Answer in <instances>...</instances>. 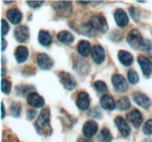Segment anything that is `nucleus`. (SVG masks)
Returning <instances> with one entry per match:
<instances>
[{
  "label": "nucleus",
  "mask_w": 152,
  "mask_h": 142,
  "mask_svg": "<svg viewBox=\"0 0 152 142\" xmlns=\"http://www.w3.org/2000/svg\"><path fill=\"white\" fill-rule=\"evenodd\" d=\"M90 25L94 29L99 32H105L108 30V23L105 17L101 15H94L90 21Z\"/></svg>",
  "instance_id": "f257e3e1"
},
{
  "label": "nucleus",
  "mask_w": 152,
  "mask_h": 142,
  "mask_svg": "<svg viewBox=\"0 0 152 142\" xmlns=\"http://www.w3.org/2000/svg\"><path fill=\"white\" fill-rule=\"evenodd\" d=\"M36 126L39 130L44 131H46L50 127V112L48 109H45L42 111L36 122Z\"/></svg>",
  "instance_id": "f03ea898"
},
{
  "label": "nucleus",
  "mask_w": 152,
  "mask_h": 142,
  "mask_svg": "<svg viewBox=\"0 0 152 142\" xmlns=\"http://www.w3.org/2000/svg\"><path fill=\"white\" fill-rule=\"evenodd\" d=\"M59 78L60 82L66 90H72L76 87V81L74 77L66 72H61L59 73Z\"/></svg>",
  "instance_id": "7ed1b4c3"
},
{
  "label": "nucleus",
  "mask_w": 152,
  "mask_h": 142,
  "mask_svg": "<svg viewBox=\"0 0 152 142\" xmlns=\"http://www.w3.org/2000/svg\"><path fill=\"white\" fill-rule=\"evenodd\" d=\"M128 42L133 48L137 49L142 44L143 39L140 33L137 29H134L128 35Z\"/></svg>",
  "instance_id": "20e7f679"
},
{
  "label": "nucleus",
  "mask_w": 152,
  "mask_h": 142,
  "mask_svg": "<svg viewBox=\"0 0 152 142\" xmlns=\"http://www.w3.org/2000/svg\"><path fill=\"white\" fill-rule=\"evenodd\" d=\"M112 84L116 90L120 93L126 92L128 89V84L124 77L120 74H114L111 78Z\"/></svg>",
  "instance_id": "39448f33"
},
{
  "label": "nucleus",
  "mask_w": 152,
  "mask_h": 142,
  "mask_svg": "<svg viewBox=\"0 0 152 142\" xmlns=\"http://www.w3.org/2000/svg\"><path fill=\"white\" fill-rule=\"evenodd\" d=\"M14 36L16 39L19 42H27L29 39L30 36L29 30H28V27L21 25V26L16 28L15 30Z\"/></svg>",
  "instance_id": "423d86ee"
},
{
  "label": "nucleus",
  "mask_w": 152,
  "mask_h": 142,
  "mask_svg": "<svg viewBox=\"0 0 152 142\" xmlns=\"http://www.w3.org/2000/svg\"><path fill=\"white\" fill-rule=\"evenodd\" d=\"M37 62L39 66L42 70H50L53 66L52 59L45 53H39L37 56Z\"/></svg>",
  "instance_id": "0eeeda50"
},
{
  "label": "nucleus",
  "mask_w": 152,
  "mask_h": 142,
  "mask_svg": "<svg viewBox=\"0 0 152 142\" xmlns=\"http://www.w3.org/2000/svg\"><path fill=\"white\" fill-rule=\"evenodd\" d=\"M127 119L129 122L133 124L134 127H137V128L140 127L142 121H143L142 115H141L140 112L137 109H134V110L129 112L127 115Z\"/></svg>",
  "instance_id": "6e6552de"
},
{
  "label": "nucleus",
  "mask_w": 152,
  "mask_h": 142,
  "mask_svg": "<svg viewBox=\"0 0 152 142\" xmlns=\"http://www.w3.org/2000/svg\"><path fill=\"white\" fill-rule=\"evenodd\" d=\"M91 56L94 62L101 64L105 59V50L100 45H95L92 47Z\"/></svg>",
  "instance_id": "1a4fd4ad"
},
{
  "label": "nucleus",
  "mask_w": 152,
  "mask_h": 142,
  "mask_svg": "<svg viewBox=\"0 0 152 142\" xmlns=\"http://www.w3.org/2000/svg\"><path fill=\"white\" fill-rule=\"evenodd\" d=\"M28 103L30 106L35 108H40L44 105L45 101L42 96L36 93H30L28 96Z\"/></svg>",
  "instance_id": "9d476101"
},
{
  "label": "nucleus",
  "mask_w": 152,
  "mask_h": 142,
  "mask_svg": "<svg viewBox=\"0 0 152 142\" xmlns=\"http://www.w3.org/2000/svg\"><path fill=\"white\" fill-rule=\"evenodd\" d=\"M98 130V124L94 121H88L85 123L83 128V134L88 138L94 135Z\"/></svg>",
  "instance_id": "9b49d317"
},
{
  "label": "nucleus",
  "mask_w": 152,
  "mask_h": 142,
  "mask_svg": "<svg viewBox=\"0 0 152 142\" xmlns=\"http://www.w3.org/2000/svg\"><path fill=\"white\" fill-rule=\"evenodd\" d=\"M133 99L139 106H142V107L148 108L151 105V101L150 99L146 96V95L143 94L141 93H136L134 94Z\"/></svg>",
  "instance_id": "f8f14e48"
},
{
  "label": "nucleus",
  "mask_w": 152,
  "mask_h": 142,
  "mask_svg": "<svg viewBox=\"0 0 152 142\" xmlns=\"http://www.w3.org/2000/svg\"><path fill=\"white\" fill-rule=\"evenodd\" d=\"M77 106L82 110L87 109L90 105V99L88 94L86 92H81L77 97Z\"/></svg>",
  "instance_id": "ddd939ff"
},
{
  "label": "nucleus",
  "mask_w": 152,
  "mask_h": 142,
  "mask_svg": "<svg viewBox=\"0 0 152 142\" xmlns=\"http://www.w3.org/2000/svg\"><path fill=\"white\" fill-rule=\"evenodd\" d=\"M115 123L116 124H117V127H118L119 130H120V132L122 133V135H123V136L127 137V136H129V135H130V127H129V126L128 125L126 121H125V119L123 117H117L115 119Z\"/></svg>",
  "instance_id": "4468645a"
},
{
  "label": "nucleus",
  "mask_w": 152,
  "mask_h": 142,
  "mask_svg": "<svg viewBox=\"0 0 152 142\" xmlns=\"http://www.w3.org/2000/svg\"><path fill=\"white\" fill-rule=\"evenodd\" d=\"M114 19H115L117 25L122 27V28L126 26L129 23V17L124 12V10L122 9H117L116 10L115 13H114Z\"/></svg>",
  "instance_id": "2eb2a0df"
},
{
  "label": "nucleus",
  "mask_w": 152,
  "mask_h": 142,
  "mask_svg": "<svg viewBox=\"0 0 152 142\" xmlns=\"http://www.w3.org/2000/svg\"><path fill=\"white\" fill-rule=\"evenodd\" d=\"M138 62L141 67L142 72L145 75H149L152 72V63L148 58L145 56H139Z\"/></svg>",
  "instance_id": "dca6fc26"
},
{
  "label": "nucleus",
  "mask_w": 152,
  "mask_h": 142,
  "mask_svg": "<svg viewBox=\"0 0 152 142\" xmlns=\"http://www.w3.org/2000/svg\"><path fill=\"white\" fill-rule=\"evenodd\" d=\"M7 17L10 22L13 25H17L22 21V14L17 9H10L7 11Z\"/></svg>",
  "instance_id": "f3484780"
},
{
  "label": "nucleus",
  "mask_w": 152,
  "mask_h": 142,
  "mask_svg": "<svg viewBox=\"0 0 152 142\" xmlns=\"http://www.w3.org/2000/svg\"><path fill=\"white\" fill-rule=\"evenodd\" d=\"M118 59L120 62L125 66H130L134 61V58L130 53L126 50H120L118 53Z\"/></svg>",
  "instance_id": "a211bd4d"
},
{
  "label": "nucleus",
  "mask_w": 152,
  "mask_h": 142,
  "mask_svg": "<svg viewBox=\"0 0 152 142\" xmlns=\"http://www.w3.org/2000/svg\"><path fill=\"white\" fill-rule=\"evenodd\" d=\"M15 57L19 63H22L28 57V50L24 46H19L15 51Z\"/></svg>",
  "instance_id": "6ab92c4d"
},
{
  "label": "nucleus",
  "mask_w": 152,
  "mask_h": 142,
  "mask_svg": "<svg viewBox=\"0 0 152 142\" xmlns=\"http://www.w3.org/2000/svg\"><path fill=\"white\" fill-rule=\"evenodd\" d=\"M100 104L102 108H104L105 109H108V110L114 109L115 108L116 105L114 99L112 97H111V96H107V95L102 96L100 100Z\"/></svg>",
  "instance_id": "aec40b11"
},
{
  "label": "nucleus",
  "mask_w": 152,
  "mask_h": 142,
  "mask_svg": "<svg viewBox=\"0 0 152 142\" xmlns=\"http://www.w3.org/2000/svg\"><path fill=\"white\" fill-rule=\"evenodd\" d=\"M77 49H78L79 53L83 56H88L92 50L90 43L87 41H85V40H83L79 43Z\"/></svg>",
  "instance_id": "412c9836"
},
{
  "label": "nucleus",
  "mask_w": 152,
  "mask_h": 142,
  "mask_svg": "<svg viewBox=\"0 0 152 142\" xmlns=\"http://www.w3.org/2000/svg\"><path fill=\"white\" fill-rule=\"evenodd\" d=\"M58 40L59 41L64 43V44H71L74 42V36L72 33L68 31H61L58 33L57 36Z\"/></svg>",
  "instance_id": "4be33fe9"
},
{
  "label": "nucleus",
  "mask_w": 152,
  "mask_h": 142,
  "mask_svg": "<svg viewBox=\"0 0 152 142\" xmlns=\"http://www.w3.org/2000/svg\"><path fill=\"white\" fill-rule=\"evenodd\" d=\"M39 41L43 46H49L52 42V38L48 31L41 30L39 33Z\"/></svg>",
  "instance_id": "5701e85b"
},
{
  "label": "nucleus",
  "mask_w": 152,
  "mask_h": 142,
  "mask_svg": "<svg viewBox=\"0 0 152 142\" xmlns=\"http://www.w3.org/2000/svg\"><path fill=\"white\" fill-rule=\"evenodd\" d=\"M117 106L120 110H126L131 106V102L127 97H123L118 100L117 103Z\"/></svg>",
  "instance_id": "b1692460"
},
{
  "label": "nucleus",
  "mask_w": 152,
  "mask_h": 142,
  "mask_svg": "<svg viewBox=\"0 0 152 142\" xmlns=\"http://www.w3.org/2000/svg\"><path fill=\"white\" fill-rule=\"evenodd\" d=\"M99 140L102 142H111L112 135L108 129H103L99 135Z\"/></svg>",
  "instance_id": "393cba45"
},
{
  "label": "nucleus",
  "mask_w": 152,
  "mask_h": 142,
  "mask_svg": "<svg viewBox=\"0 0 152 142\" xmlns=\"http://www.w3.org/2000/svg\"><path fill=\"white\" fill-rule=\"evenodd\" d=\"M128 78H129V82L132 84H135L138 83L140 79L138 74L133 70H131L129 71V72H128Z\"/></svg>",
  "instance_id": "a878e982"
},
{
  "label": "nucleus",
  "mask_w": 152,
  "mask_h": 142,
  "mask_svg": "<svg viewBox=\"0 0 152 142\" xmlns=\"http://www.w3.org/2000/svg\"><path fill=\"white\" fill-rule=\"evenodd\" d=\"M11 89V83L6 79H2L1 81V90L5 94H9Z\"/></svg>",
  "instance_id": "bb28decb"
},
{
  "label": "nucleus",
  "mask_w": 152,
  "mask_h": 142,
  "mask_svg": "<svg viewBox=\"0 0 152 142\" xmlns=\"http://www.w3.org/2000/svg\"><path fill=\"white\" fill-rule=\"evenodd\" d=\"M94 87L97 91L100 92V93H105L108 90V87H107L105 83L102 81H96L94 83Z\"/></svg>",
  "instance_id": "cd10ccee"
},
{
  "label": "nucleus",
  "mask_w": 152,
  "mask_h": 142,
  "mask_svg": "<svg viewBox=\"0 0 152 142\" xmlns=\"http://www.w3.org/2000/svg\"><path fill=\"white\" fill-rule=\"evenodd\" d=\"M20 110H21V106L19 104L15 103L10 107V112H11V115L13 116L17 117L19 116L20 115Z\"/></svg>",
  "instance_id": "c85d7f7f"
},
{
  "label": "nucleus",
  "mask_w": 152,
  "mask_h": 142,
  "mask_svg": "<svg viewBox=\"0 0 152 142\" xmlns=\"http://www.w3.org/2000/svg\"><path fill=\"white\" fill-rule=\"evenodd\" d=\"M129 13H130L132 18L135 21V22H137V21L139 20L140 13V11L138 10V9L135 8V7H132L129 9Z\"/></svg>",
  "instance_id": "c756f323"
},
{
  "label": "nucleus",
  "mask_w": 152,
  "mask_h": 142,
  "mask_svg": "<svg viewBox=\"0 0 152 142\" xmlns=\"http://www.w3.org/2000/svg\"><path fill=\"white\" fill-rule=\"evenodd\" d=\"M143 132L146 135L152 134V119L148 120L145 124L143 127Z\"/></svg>",
  "instance_id": "7c9ffc66"
},
{
  "label": "nucleus",
  "mask_w": 152,
  "mask_h": 142,
  "mask_svg": "<svg viewBox=\"0 0 152 142\" xmlns=\"http://www.w3.org/2000/svg\"><path fill=\"white\" fill-rule=\"evenodd\" d=\"M140 47L145 51H151L152 50V41L149 40H145L142 41Z\"/></svg>",
  "instance_id": "2f4dec72"
},
{
  "label": "nucleus",
  "mask_w": 152,
  "mask_h": 142,
  "mask_svg": "<svg viewBox=\"0 0 152 142\" xmlns=\"http://www.w3.org/2000/svg\"><path fill=\"white\" fill-rule=\"evenodd\" d=\"M8 30L9 26L7 25V22L5 20H4V19H2L1 20V36H2V37L7 33Z\"/></svg>",
  "instance_id": "473e14b6"
},
{
  "label": "nucleus",
  "mask_w": 152,
  "mask_h": 142,
  "mask_svg": "<svg viewBox=\"0 0 152 142\" xmlns=\"http://www.w3.org/2000/svg\"><path fill=\"white\" fill-rule=\"evenodd\" d=\"M27 4L33 8H37V7L42 6L43 1H27Z\"/></svg>",
  "instance_id": "72a5a7b5"
},
{
  "label": "nucleus",
  "mask_w": 152,
  "mask_h": 142,
  "mask_svg": "<svg viewBox=\"0 0 152 142\" xmlns=\"http://www.w3.org/2000/svg\"><path fill=\"white\" fill-rule=\"evenodd\" d=\"M36 115V112L34 110H30L28 111V118H30V119H33L34 118Z\"/></svg>",
  "instance_id": "f704fd0d"
},
{
  "label": "nucleus",
  "mask_w": 152,
  "mask_h": 142,
  "mask_svg": "<svg viewBox=\"0 0 152 142\" xmlns=\"http://www.w3.org/2000/svg\"><path fill=\"white\" fill-rule=\"evenodd\" d=\"M1 47H2V48H1V50H2V51H4V50H5V48L6 47H7V42H6V41L4 39V38H2V40H1Z\"/></svg>",
  "instance_id": "c9c22d12"
},
{
  "label": "nucleus",
  "mask_w": 152,
  "mask_h": 142,
  "mask_svg": "<svg viewBox=\"0 0 152 142\" xmlns=\"http://www.w3.org/2000/svg\"><path fill=\"white\" fill-rule=\"evenodd\" d=\"M4 115H5V112H4V107L3 103H1V118H4Z\"/></svg>",
  "instance_id": "e433bc0d"
},
{
  "label": "nucleus",
  "mask_w": 152,
  "mask_h": 142,
  "mask_svg": "<svg viewBox=\"0 0 152 142\" xmlns=\"http://www.w3.org/2000/svg\"><path fill=\"white\" fill-rule=\"evenodd\" d=\"M80 4H89L88 1H80Z\"/></svg>",
  "instance_id": "4c0bfd02"
},
{
  "label": "nucleus",
  "mask_w": 152,
  "mask_h": 142,
  "mask_svg": "<svg viewBox=\"0 0 152 142\" xmlns=\"http://www.w3.org/2000/svg\"><path fill=\"white\" fill-rule=\"evenodd\" d=\"M3 142H4V141H3Z\"/></svg>",
  "instance_id": "58836bf2"
}]
</instances>
